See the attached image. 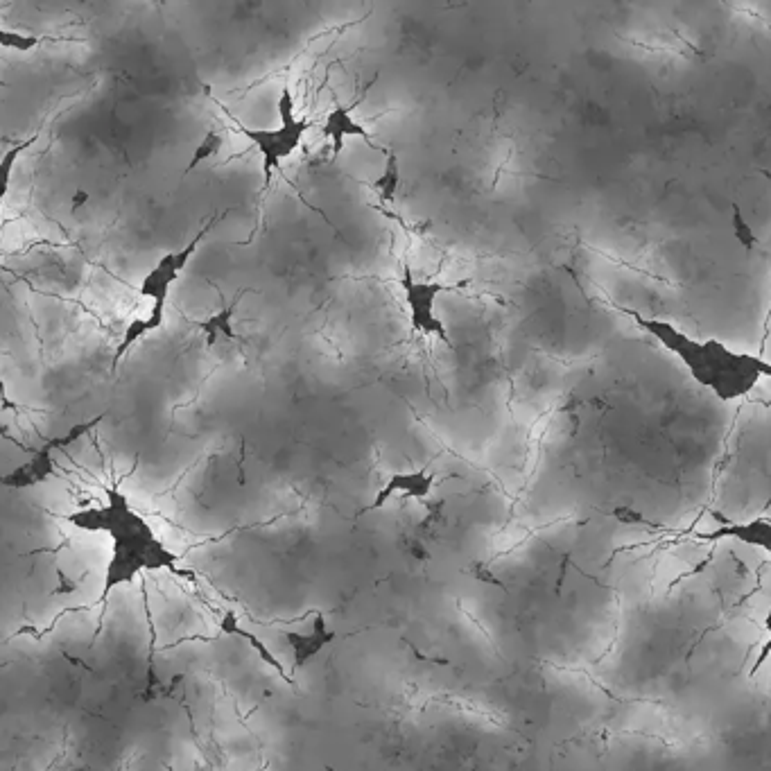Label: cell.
I'll use <instances>...</instances> for the list:
<instances>
[{"mask_svg": "<svg viewBox=\"0 0 771 771\" xmlns=\"http://www.w3.org/2000/svg\"><path fill=\"white\" fill-rule=\"evenodd\" d=\"M231 213V209H227L220 215H211L209 222L204 224L202 229H199L197 236L188 242V245L181 249V251H170V254H166L161 258V261L152 267L150 272H147V276L141 283V294L147 299L152 301H168V294H170V288L179 281L181 272L186 270V265L190 263V258L195 256V251L199 249V245H202L204 238L209 236L211 229L215 227V224H220L227 215Z\"/></svg>", "mask_w": 771, "mask_h": 771, "instance_id": "cell-5", "label": "cell"}, {"mask_svg": "<svg viewBox=\"0 0 771 771\" xmlns=\"http://www.w3.org/2000/svg\"><path fill=\"white\" fill-rule=\"evenodd\" d=\"M719 527H715L713 532H704L697 534V539L701 541H724V539H733L740 541L744 545H751V548H760L765 550L771 557V518L758 516L751 518V521H731L722 514H713Z\"/></svg>", "mask_w": 771, "mask_h": 771, "instance_id": "cell-6", "label": "cell"}, {"mask_svg": "<svg viewBox=\"0 0 771 771\" xmlns=\"http://www.w3.org/2000/svg\"><path fill=\"white\" fill-rule=\"evenodd\" d=\"M401 288L405 292V303L407 310H410V324L417 333H426V335H435L441 342L450 344L448 340V331L441 319L437 317V299L441 294L453 290L450 285H441L437 281L426 283V281H417L414 279V272L405 265L403 276H401Z\"/></svg>", "mask_w": 771, "mask_h": 771, "instance_id": "cell-4", "label": "cell"}, {"mask_svg": "<svg viewBox=\"0 0 771 771\" xmlns=\"http://www.w3.org/2000/svg\"><path fill=\"white\" fill-rule=\"evenodd\" d=\"M242 294H245V290H242L238 297H233L231 303H224V306L213 317H209L206 322L199 324V331L206 335V342H209V346L218 344L220 337H224V340H236L238 337L236 328H233V315H236Z\"/></svg>", "mask_w": 771, "mask_h": 771, "instance_id": "cell-11", "label": "cell"}, {"mask_svg": "<svg viewBox=\"0 0 771 771\" xmlns=\"http://www.w3.org/2000/svg\"><path fill=\"white\" fill-rule=\"evenodd\" d=\"M53 473H55V450L43 446L37 450V455H34L28 464H23L16 471L7 473L3 478V484L10 489H30V487H37L41 482H46Z\"/></svg>", "mask_w": 771, "mask_h": 771, "instance_id": "cell-8", "label": "cell"}, {"mask_svg": "<svg viewBox=\"0 0 771 771\" xmlns=\"http://www.w3.org/2000/svg\"><path fill=\"white\" fill-rule=\"evenodd\" d=\"M276 109H279V118H281L279 129L238 127L240 134L245 136L258 152H261L263 172H265L263 188H270L272 172L281 166V161L292 157V154L299 150L303 136H306L308 129L313 127V120L299 118L297 114H294V98H292L290 89L281 91L279 102H276Z\"/></svg>", "mask_w": 771, "mask_h": 771, "instance_id": "cell-3", "label": "cell"}, {"mask_svg": "<svg viewBox=\"0 0 771 771\" xmlns=\"http://www.w3.org/2000/svg\"><path fill=\"white\" fill-rule=\"evenodd\" d=\"M166 326V301H154V306L147 317H136L127 324L125 335L120 344L116 346L114 358H111V371H116L120 362H123L125 355L134 349V346L143 340L145 335H150L159 328Z\"/></svg>", "mask_w": 771, "mask_h": 771, "instance_id": "cell-7", "label": "cell"}, {"mask_svg": "<svg viewBox=\"0 0 771 771\" xmlns=\"http://www.w3.org/2000/svg\"><path fill=\"white\" fill-rule=\"evenodd\" d=\"M222 143H224L222 134H220V132H215V129H211V132L202 138V143H199V145L195 147L193 159H190L186 172H193V170L199 166V163H204L206 159H213L215 154H218V152L222 150Z\"/></svg>", "mask_w": 771, "mask_h": 771, "instance_id": "cell-13", "label": "cell"}, {"mask_svg": "<svg viewBox=\"0 0 771 771\" xmlns=\"http://www.w3.org/2000/svg\"><path fill=\"white\" fill-rule=\"evenodd\" d=\"M322 134H324V138H331L333 141V157H337V154L342 152L344 141L351 136H358V138H362V141H367V145H371V134L358 123V120L353 118L351 107L337 105L328 111V116L324 120V127H322Z\"/></svg>", "mask_w": 771, "mask_h": 771, "instance_id": "cell-9", "label": "cell"}, {"mask_svg": "<svg viewBox=\"0 0 771 771\" xmlns=\"http://www.w3.org/2000/svg\"><path fill=\"white\" fill-rule=\"evenodd\" d=\"M46 41L43 37H30V34H19V32H10L5 28H0V46L5 50H19V53H30L41 43Z\"/></svg>", "mask_w": 771, "mask_h": 771, "instance_id": "cell-14", "label": "cell"}, {"mask_svg": "<svg viewBox=\"0 0 771 771\" xmlns=\"http://www.w3.org/2000/svg\"><path fill=\"white\" fill-rule=\"evenodd\" d=\"M66 521L77 527V530L109 534L111 559L107 563L102 600H107V595L114 588L134 582L143 573H154V570H168V573L177 575L181 573V570H177V554H172L166 548V543L154 534L150 523L141 514H136L127 496H123L118 489H107L105 507H86L73 511V514L66 516Z\"/></svg>", "mask_w": 771, "mask_h": 771, "instance_id": "cell-2", "label": "cell"}, {"mask_svg": "<svg viewBox=\"0 0 771 771\" xmlns=\"http://www.w3.org/2000/svg\"><path fill=\"white\" fill-rule=\"evenodd\" d=\"M618 310L645 335L661 344L667 353L674 355L679 365L688 371V376L701 389L713 394L719 403L744 401L769 374L771 360L760 358V355L738 351L715 337L699 340L665 319L645 317L638 310Z\"/></svg>", "mask_w": 771, "mask_h": 771, "instance_id": "cell-1", "label": "cell"}, {"mask_svg": "<svg viewBox=\"0 0 771 771\" xmlns=\"http://www.w3.org/2000/svg\"><path fill=\"white\" fill-rule=\"evenodd\" d=\"M435 484V475L428 471H410V473H396L387 480L383 491L378 493L371 509L383 507L385 502L394 496V493H403L410 498H426Z\"/></svg>", "mask_w": 771, "mask_h": 771, "instance_id": "cell-10", "label": "cell"}, {"mask_svg": "<svg viewBox=\"0 0 771 771\" xmlns=\"http://www.w3.org/2000/svg\"><path fill=\"white\" fill-rule=\"evenodd\" d=\"M32 143H37V136H30L28 141H23V143H19V145H14L12 150H7V152H5L3 166H0V179H3V197L7 195V190H10V179H12V170H14L16 159H19L21 154H23L25 150H28V147H30Z\"/></svg>", "mask_w": 771, "mask_h": 771, "instance_id": "cell-15", "label": "cell"}, {"mask_svg": "<svg viewBox=\"0 0 771 771\" xmlns=\"http://www.w3.org/2000/svg\"><path fill=\"white\" fill-rule=\"evenodd\" d=\"M75 199H77L75 206H80V204H84V202H86V199H89V195H86V193H77V195H75ZM75 206H73V209H75Z\"/></svg>", "mask_w": 771, "mask_h": 771, "instance_id": "cell-17", "label": "cell"}, {"mask_svg": "<svg viewBox=\"0 0 771 771\" xmlns=\"http://www.w3.org/2000/svg\"><path fill=\"white\" fill-rule=\"evenodd\" d=\"M385 154V170L374 181V188L383 202L394 204L398 188H401V166H398V154L394 150H385Z\"/></svg>", "mask_w": 771, "mask_h": 771, "instance_id": "cell-12", "label": "cell"}, {"mask_svg": "<svg viewBox=\"0 0 771 771\" xmlns=\"http://www.w3.org/2000/svg\"><path fill=\"white\" fill-rule=\"evenodd\" d=\"M767 380H771V362H769V374H767Z\"/></svg>", "mask_w": 771, "mask_h": 771, "instance_id": "cell-18", "label": "cell"}, {"mask_svg": "<svg viewBox=\"0 0 771 771\" xmlns=\"http://www.w3.org/2000/svg\"><path fill=\"white\" fill-rule=\"evenodd\" d=\"M765 629L769 631V640H767L765 645L760 647V652H758V656H756V663H753L751 672H749V677H756V674L760 672V667L765 665V663L769 661V656H771V606H769V611H767V615H765Z\"/></svg>", "mask_w": 771, "mask_h": 771, "instance_id": "cell-16", "label": "cell"}]
</instances>
